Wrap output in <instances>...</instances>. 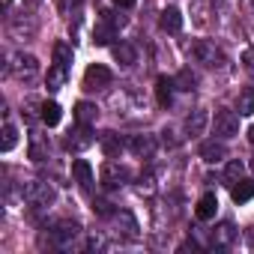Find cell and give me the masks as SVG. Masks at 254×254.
<instances>
[{
	"label": "cell",
	"instance_id": "1",
	"mask_svg": "<svg viewBox=\"0 0 254 254\" xmlns=\"http://www.w3.org/2000/svg\"><path fill=\"white\" fill-rule=\"evenodd\" d=\"M39 30V15H36V0L27 6H21L15 15H9V33L18 39V42H30Z\"/></svg>",
	"mask_w": 254,
	"mask_h": 254
},
{
	"label": "cell",
	"instance_id": "2",
	"mask_svg": "<svg viewBox=\"0 0 254 254\" xmlns=\"http://www.w3.org/2000/svg\"><path fill=\"white\" fill-rule=\"evenodd\" d=\"M189 54H191L200 66H206V69H221V66L227 63L224 51H221L215 42H209V39H194V42L189 45Z\"/></svg>",
	"mask_w": 254,
	"mask_h": 254
},
{
	"label": "cell",
	"instance_id": "3",
	"mask_svg": "<svg viewBox=\"0 0 254 254\" xmlns=\"http://www.w3.org/2000/svg\"><path fill=\"white\" fill-rule=\"evenodd\" d=\"M21 197H24L30 206L45 209V206H51V203H54L57 191H54V186H51V183H45V180H24V183H21Z\"/></svg>",
	"mask_w": 254,
	"mask_h": 254
},
{
	"label": "cell",
	"instance_id": "4",
	"mask_svg": "<svg viewBox=\"0 0 254 254\" xmlns=\"http://www.w3.org/2000/svg\"><path fill=\"white\" fill-rule=\"evenodd\" d=\"M6 72L15 81H21V84H33L39 78V60L33 54H24V51L21 54H12L9 63H6Z\"/></svg>",
	"mask_w": 254,
	"mask_h": 254
},
{
	"label": "cell",
	"instance_id": "5",
	"mask_svg": "<svg viewBox=\"0 0 254 254\" xmlns=\"http://www.w3.org/2000/svg\"><path fill=\"white\" fill-rule=\"evenodd\" d=\"M212 132H215V138H221V141L236 138V135H239V114H236V111H227V108L215 111V117H212Z\"/></svg>",
	"mask_w": 254,
	"mask_h": 254
},
{
	"label": "cell",
	"instance_id": "6",
	"mask_svg": "<svg viewBox=\"0 0 254 254\" xmlns=\"http://www.w3.org/2000/svg\"><path fill=\"white\" fill-rule=\"evenodd\" d=\"M102 183H105L108 189H123V186L132 183V171L126 168V165H120V162H105V168H102Z\"/></svg>",
	"mask_w": 254,
	"mask_h": 254
},
{
	"label": "cell",
	"instance_id": "7",
	"mask_svg": "<svg viewBox=\"0 0 254 254\" xmlns=\"http://www.w3.org/2000/svg\"><path fill=\"white\" fill-rule=\"evenodd\" d=\"M111 81H114L111 69H105V66H99V63L87 66V72H84V90H87V93L108 90V87H111Z\"/></svg>",
	"mask_w": 254,
	"mask_h": 254
},
{
	"label": "cell",
	"instance_id": "8",
	"mask_svg": "<svg viewBox=\"0 0 254 254\" xmlns=\"http://www.w3.org/2000/svg\"><path fill=\"white\" fill-rule=\"evenodd\" d=\"M111 218H114V227H117V233H120V236L132 239V242H135V239H141V224H138V218H135L129 209H117Z\"/></svg>",
	"mask_w": 254,
	"mask_h": 254
},
{
	"label": "cell",
	"instance_id": "9",
	"mask_svg": "<svg viewBox=\"0 0 254 254\" xmlns=\"http://www.w3.org/2000/svg\"><path fill=\"white\" fill-rule=\"evenodd\" d=\"M78 236H81V224L78 221H57L54 230H51V239H54L57 248H69Z\"/></svg>",
	"mask_w": 254,
	"mask_h": 254
},
{
	"label": "cell",
	"instance_id": "10",
	"mask_svg": "<svg viewBox=\"0 0 254 254\" xmlns=\"http://www.w3.org/2000/svg\"><path fill=\"white\" fill-rule=\"evenodd\" d=\"M236 236H239V230H236L230 221H221L218 227L209 230V245H212V248H230V245L236 242Z\"/></svg>",
	"mask_w": 254,
	"mask_h": 254
},
{
	"label": "cell",
	"instance_id": "11",
	"mask_svg": "<svg viewBox=\"0 0 254 254\" xmlns=\"http://www.w3.org/2000/svg\"><path fill=\"white\" fill-rule=\"evenodd\" d=\"M126 147H129V153H135L138 159H150L156 153V135H132L129 141H126Z\"/></svg>",
	"mask_w": 254,
	"mask_h": 254
},
{
	"label": "cell",
	"instance_id": "12",
	"mask_svg": "<svg viewBox=\"0 0 254 254\" xmlns=\"http://www.w3.org/2000/svg\"><path fill=\"white\" fill-rule=\"evenodd\" d=\"M200 159L206 162V165H221L224 159H227V147H224V141L218 138H212V141H203L200 144Z\"/></svg>",
	"mask_w": 254,
	"mask_h": 254
},
{
	"label": "cell",
	"instance_id": "13",
	"mask_svg": "<svg viewBox=\"0 0 254 254\" xmlns=\"http://www.w3.org/2000/svg\"><path fill=\"white\" fill-rule=\"evenodd\" d=\"M93 141H96V138L90 135V126H81V123H78V129L66 135V150H72V153H81V150L93 147Z\"/></svg>",
	"mask_w": 254,
	"mask_h": 254
},
{
	"label": "cell",
	"instance_id": "14",
	"mask_svg": "<svg viewBox=\"0 0 254 254\" xmlns=\"http://www.w3.org/2000/svg\"><path fill=\"white\" fill-rule=\"evenodd\" d=\"M206 123H209L206 111H203V108H197V111H191V114L186 117V123H183V129H186V135H189V138H197V135H203V129H206Z\"/></svg>",
	"mask_w": 254,
	"mask_h": 254
},
{
	"label": "cell",
	"instance_id": "15",
	"mask_svg": "<svg viewBox=\"0 0 254 254\" xmlns=\"http://www.w3.org/2000/svg\"><path fill=\"white\" fill-rule=\"evenodd\" d=\"M111 54H114V60L120 63V66H135L138 63V51H135V45H129V42H117V45H111Z\"/></svg>",
	"mask_w": 254,
	"mask_h": 254
},
{
	"label": "cell",
	"instance_id": "16",
	"mask_svg": "<svg viewBox=\"0 0 254 254\" xmlns=\"http://www.w3.org/2000/svg\"><path fill=\"white\" fill-rule=\"evenodd\" d=\"M159 24H162L165 33H180V30H183V12H180L177 6H168V9L162 12Z\"/></svg>",
	"mask_w": 254,
	"mask_h": 254
},
{
	"label": "cell",
	"instance_id": "17",
	"mask_svg": "<svg viewBox=\"0 0 254 254\" xmlns=\"http://www.w3.org/2000/svg\"><path fill=\"white\" fill-rule=\"evenodd\" d=\"M72 177L78 180V186H81L84 191L93 189V168H90L84 159H75V162H72Z\"/></svg>",
	"mask_w": 254,
	"mask_h": 254
},
{
	"label": "cell",
	"instance_id": "18",
	"mask_svg": "<svg viewBox=\"0 0 254 254\" xmlns=\"http://www.w3.org/2000/svg\"><path fill=\"white\" fill-rule=\"evenodd\" d=\"M114 33H117V24H114V21H108V18L102 15V21H99V24H96V30H93V42H96V45H111Z\"/></svg>",
	"mask_w": 254,
	"mask_h": 254
},
{
	"label": "cell",
	"instance_id": "19",
	"mask_svg": "<svg viewBox=\"0 0 254 254\" xmlns=\"http://www.w3.org/2000/svg\"><path fill=\"white\" fill-rule=\"evenodd\" d=\"M215 209H218V197H215L212 191H206V194L197 200V209H194V215H197L200 221H209V218L215 215Z\"/></svg>",
	"mask_w": 254,
	"mask_h": 254
},
{
	"label": "cell",
	"instance_id": "20",
	"mask_svg": "<svg viewBox=\"0 0 254 254\" xmlns=\"http://www.w3.org/2000/svg\"><path fill=\"white\" fill-rule=\"evenodd\" d=\"M75 120H78L81 126H93V123L99 120V108H96L93 102H78V105H75Z\"/></svg>",
	"mask_w": 254,
	"mask_h": 254
},
{
	"label": "cell",
	"instance_id": "21",
	"mask_svg": "<svg viewBox=\"0 0 254 254\" xmlns=\"http://www.w3.org/2000/svg\"><path fill=\"white\" fill-rule=\"evenodd\" d=\"M230 197H233L236 203H245V200H251V197H254V183L242 177L239 183H233V186H230Z\"/></svg>",
	"mask_w": 254,
	"mask_h": 254
},
{
	"label": "cell",
	"instance_id": "22",
	"mask_svg": "<svg viewBox=\"0 0 254 254\" xmlns=\"http://www.w3.org/2000/svg\"><path fill=\"white\" fill-rule=\"evenodd\" d=\"M174 87H177V84H174L171 78H159V81H156V99H159V105H162V108H168V105H171Z\"/></svg>",
	"mask_w": 254,
	"mask_h": 254
},
{
	"label": "cell",
	"instance_id": "23",
	"mask_svg": "<svg viewBox=\"0 0 254 254\" xmlns=\"http://www.w3.org/2000/svg\"><path fill=\"white\" fill-rule=\"evenodd\" d=\"M39 111H42L39 117H42V123H45V126H57V123H60V117H63V111H60V105H57V102H42V105H39Z\"/></svg>",
	"mask_w": 254,
	"mask_h": 254
},
{
	"label": "cell",
	"instance_id": "24",
	"mask_svg": "<svg viewBox=\"0 0 254 254\" xmlns=\"http://www.w3.org/2000/svg\"><path fill=\"white\" fill-rule=\"evenodd\" d=\"M236 111H239V117H251V114H254V87H245V90L239 93Z\"/></svg>",
	"mask_w": 254,
	"mask_h": 254
},
{
	"label": "cell",
	"instance_id": "25",
	"mask_svg": "<svg viewBox=\"0 0 254 254\" xmlns=\"http://www.w3.org/2000/svg\"><path fill=\"white\" fill-rule=\"evenodd\" d=\"M102 150H105V156H108V159H114V156L123 150V141H120V135H114V132H105V135H102Z\"/></svg>",
	"mask_w": 254,
	"mask_h": 254
},
{
	"label": "cell",
	"instance_id": "26",
	"mask_svg": "<svg viewBox=\"0 0 254 254\" xmlns=\"http://www.w3.org/2000/svg\"><path fill=\"white\" fill-rule=\"evenodd\" d=\"M48 153H51V150H48V144H45L39 135H33V141H30V159H33L36 165H42V162L48 159Z\"/></svg>",
	"mask_w": 254,
	"mask_h": 254
},
{
	"label": "cell",
	"instance_id": "27",
	"mask_svg": "<svg viewBox=\"0 0 254 254\" xmlns=\"http://www.w3.org/2000/svg\"><path fill=\"white\" fill-rule=\"evenodd\" d=\"M245 177V165L239 162V159H233V162H227V168H224V180H227V186H233V183H239Z\"/></svg>",
	"mask_w": 254,
	"mask_h": 254
},
{
	"label": "cell",
	"instance_id": "28",
	"mask_svg": "<svg viewBox=\"0 0 254 254\" xmlns=\"http://www.w3.org/2000/svg\"><path fill=\"white\" fill-rule=\"evenodd\" d=\"M15 144H18V129H15V126H12L9 120H6V123H3V144H0V150L9 153Z\"/></svg>",
	"mask_w": 254,
	"mask_h": 254
},
{
	"label": "cell",
	"instance_id": "29",
	"mask_svg": "<svg viewBox=\"0 0 254 254\" xmlns=\"http://www.w3.org/2000/svg\"><path fill=\"white\" fill-rule=\"evenodd\" d=\"M66 72H69V69H63V66L54 63V66L48 69V90H60V87L66 84Z\"/></svg>",
	"mask_w": 254,
	"mask_h": 254
},
{
	"label": "cell",
	"instance_id": "30",
	"mask_svg": "<svg viewBox=\"0 0 254 254\" xmlns=\"http://www.w3.org/2000/svg\"><path fill=\"white\" fill-rule=\"evenodd\" d=\"M54 63L63 66V69H69V63H72V48H69L66 42H57V45H54Z\"/></svg>",
	"mask_w": 254,
	"mask_h": 254
},
{
	"label": "cell",
	"instance_id": "31",
	"mask_svg": "<svg viewBox=\"0 0 254 254\" xmlns=\"http://www.w3.org/2000/svg\"><path fill=\"white\" fill-rule=\"evenodd\" d=\"M174 84H177V90H186V93H191V90H194V84H197V78L191 75V69H183V72L174 78Z\"/></svg>",
	"mask_w": 254,
	"mask_h": 254
},
{
	"label": "cell",
	"instance_id": "32",
	"mask_svg": "<svg viewBox=\"0 0 254 254\" xmlns=\"http://www.w3.org/2000/svg\"><path fill=\"white\" fill-rule=\"evenodd\" d=\"M138 191H141V194H153V191H156V177H153V174H141Z\"/></svg>",
	"mask_w": 254,
	"mask_h": 254
},
{
	"label": "cell",
	"instance_id": "33",
	"mask_svg": "<svg viewBox=\"0 0 254 254\" xmlns=\"http://www.w3.org/2000/svg\"><path fill=\"white\" fill-rule=\"evenodd\" d=\"M87 248H90V251H105V248H108V239H105L102 233H90Z\"/></svg>",
	"mask_w": 254,
	"mask_h": 254
},
{
	"label": "cell",
	"instance_id": "34",
	"mask_svg": "<svg viewBox=\"0 0 254 254\" xmlns=\"http://www.w3.org/2000/svg\"><path fill=\"white\" fill-rule=\"evenodd\" d=\"M78 6H81V0H57V9H60L63 15H72Z\"/></svg>",
	"mask_w": 254,
	"mask_h": 254
},
{
	"label": "cell",
	"instance_id": "35",
	"mask_svg": "<svg viewBox=\"0 0 254 254\" xmlns=\"http://www.w3.org/2000/svg\"><path fill=\"white\" fill-rule=\"evenodd\" d=\"M93 209H96V215H102V218H111V215H114L111 203H108V200H102V197H99V200L93 203Z\"/></svg>",
	"mask_w": 254,
	"mask_h": 254
},
{
	"label": "cell",
	"instance_id": "36",
	"mask_svg": "<svg viewBox=\"0 0 254 254\" xmlns=\"http://www.w3.org/2000/svg\"><path fill=\"white\" fill-rule=\"evenodd\" d=\"M194 21L203 27L206 24V3H203V0H194Z\"/></svg>",
	"mask_w": 254,
	"mask_h": 254
},
{
	"label": "cell",
	"instance_id": "37",
	"mask_svg": "<svg viewBox=\"0 0 254 254\" xmlns=\"http://www.w3.org/2000/svg\"><path fill=\"white\" fill-rule=\"evenodd\" d=\"M242 63H245V69L254 75V48H248V51L242 54Z\"/></svg>",
	"mask_w": 254,
	"mask_h": 254
},
{
	"label": "cell",
	"instance_id": "38",
	"mask_svg": "<svg viewBox=\"0 0 254 254\" xmlns=\"http://www.w3.org/2000/svg\"><path fill=\"white\" fill-rule=\"evenodd\" d=\"M111 3H114L117 9H132V6H135V0H111Z\"/></svg>",
	"mask_w": 254,
	"mask_h": 254
},
{
	"label": "cell",
	"instance_id": "39",
	"mask_svg": "<svg viewBox=\"0 0 254 254\" xmlns=\"http://www.w3.org/2000/svg\"><path fill=\"white\" fill-rule=\"evenodd\" d=\"M248 141L254 144V126H251V129H248Z\"/></svg>",
	"mask_w": 254,
	"mask_h": 254
},
{
	"label": "cell",
	"instance_id": "40",
	"mask_svg": "<svg viewBox=\"0 0 254 254\" xmlns=\"http://www.w3.org/2000/svg\"><path fill=\"white\" fill-rule=\"evenodd\" d=\"M3 3H6V6H9V3H12V0H3Z\"/></svg>",
	"mask_w": 254,
	"mask_h": 254
},
{
	"label": "cell",
	"instance_id": "41",
	"mask_svg": "<svg viewBox=\"0 0 254 254\" xmlns=\"http://www.w3.org/2000/svg\"><path fill=\"white\" fill-rule=\"evenodd\" d=\"M251 168H254V162H251Z\"/></svg>",
	"mask_w": 254,
	"mask_h": 254
}]
</instances>
